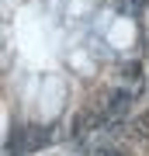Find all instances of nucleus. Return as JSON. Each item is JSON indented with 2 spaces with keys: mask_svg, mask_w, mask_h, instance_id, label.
<instances>
[{
  "mask_svg": "<svg viewBox=\"0 0 149 156\" xmlns=\"http://www.w3.org/2000/svg\"><path fill=\"white\" fill-rule=\"evenodd\" d=\"M128 101H132V94H125V90H115V94H111V101H108V111H125Z\"/></svg>",
  "mask_w": 149,
  "mask_h": 156,
  "instance_id": "obj_2",
  "label": "nucleus"
},
{
  "mask_svg": "<svg viewBox=\"0 0 149 156\" xmlns=\"http://www.w3.org/2000/svg\"><path fill=\"white\" fill-rule=\"evenodd\" d=\"M146 4H149V0H118V7H122V11H128V14H139Z\"/></svg>",
  "mask_w": 149,
  "mask_h": 156,
  "instance_id": "obj_3",
  "label": "nucleus"
},
{
  "mask_svg": "<svg viewBox=\"0 0 149 156\" xmlns=\"http://www.w3.org/2000/svg\"><path fill=\"white\" fill-rule=\"evenodd\" d=\"M49 139H52V132H49V128H42V125H21V128L14 125L11 139H7V153H11V156H28L31 149L45 146Z\"/></svg>",
  "mask_w": 149,
  "mask_h": 156,
  "instance_id": "obj_1",
  "label": "nucleus"
}]
</instances>
